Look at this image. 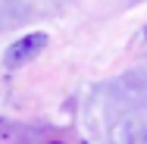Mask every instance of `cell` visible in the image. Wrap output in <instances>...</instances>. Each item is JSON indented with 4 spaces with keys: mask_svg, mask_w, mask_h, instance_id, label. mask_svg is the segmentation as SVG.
Wrapping results in <instances>:
<instances>
[{
    "mask_svg": "<svg viewBox=\"0 0 147 144\" xmlns=\"http://www.w3.org/2000/svg\"><path fill=\"white\" fill-rule=\"evenodd\" d=\"M47 44H50V38H47L44 31H31L25 38L13 41V44L6 47V53H3V69H6V72H16V69H22V66H28Z\"/></svg>",
    "mask_w": 147,
    "mask_h": 144,
    "instance_id": "cell-1",
    "label": "cell"
},
{
    "mask_svg": "<svg viewBox=\"0 0 147 144\" xmlns=\"http://www.w3.org/2000/svg\"><path fill=\"white\" fill-rule=\"evenodd\" d=\"M144 41H147V28H144Z\"/></svg>",
    "mask_w": 147,
    "mask_h": 144,
    "instance_id": "cell-2",
    "label": "cell"
}]
</instances>
